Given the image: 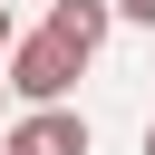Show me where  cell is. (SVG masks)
I'll return each instance as SVG.
<instances>
[{
	"instance_id": "8992f818",
	"label": "cell",
	"mask_w": 155,
	"mask_h": 155,
	"mask_svg": "<svg viewBox=\"0 0 155 155\" xmlns=\"http://www.w3.org/2000/svg\"><path fill=\"white\" fill-rule=\"evenodd\" d=\"M145 155H155V126H145Z\"/></svg>"
},
{
	"instance_id": "5b68a950",
	"label": "cell",
	"mask_w": 155,
	"mask_h": 155,
	"mask_svg": "<svg viewBox=\"0 0 155 155\" xmlns=\"http://www.w3.org/2000/svg\"><path fill=\"white\" fill-rule=\"evenodd\" d=\"M10 39H19V19H10V0H0V58H10Z\"/></svg>"
},
{
	"instance_id": "7a4b0ae2",
	"label": "cell",
	"mask_w": 155,
	"mask_h": 155,
	"mask_svg": "<svg viewBox=\"0 0 155 155\" xmlns=\"http://www.w3.org/2000/svg\"><path fill=\"white\" fill-rule=\"evenodd\" d=\"M0 155H87V116H78V107H29V116L0 136Z\"/></svg>"
},
{
	"instance_id": "277c9868",
	"label": "cell",
	"mask_w": 155,
	"mask_h": 155,
	"mask_svg": "<svg viewBox=\"0 0 155 155\" xmlns=\"http://www.w3.org/2000/svg\"><path fill=\"white\" fill-rule=\"evenodd\" d=\"M107 10H116V19H145V29H155V0H107Z\"/></svg>"
},
{
	"instance_id": "6da1fadb",
	"label": "cell",
	"mask_w": 155,
	"mask_h": 155,
	"mask_svg": "<svg viewBox=\"0 0 155 155\" xmlns=\"http://www.w3.org/2000/svg\"><path fill=\"white\" fill-rule=\"evenodd\" d=\"M78 68H87V58H68L48 29H29V39H10V78H0V87H10V97H29V107H58Z\"/></svg>"
},
{
	"instance_id": "3957f363",
	"label": "cell",
	"mask_w": 155,
	"mask_h": 155,
	"mask_svg": "<svg viewBox=\"0 0 155 155\" xmlns=\"http://www.w3.org/2000/svg\"><path fill=\"white\" fill-rule=\"evenodd\" d=\"M107 29H116V10H107V0H58V10H48V39H58L68 58H97V48H107Z\"/></svg>"
}]
</instances>
